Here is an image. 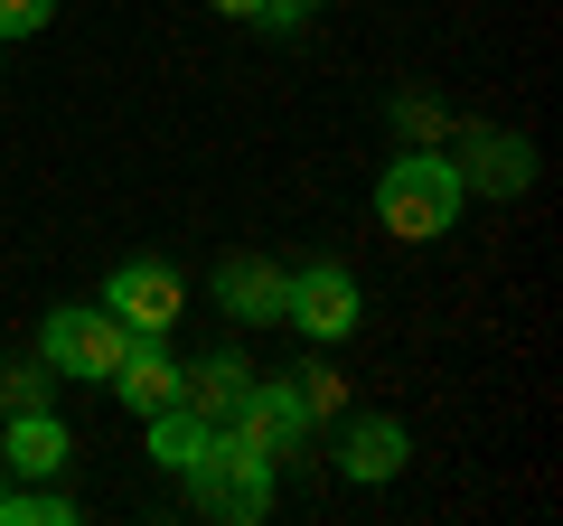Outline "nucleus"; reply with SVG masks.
Masks as SVG:
<instances>
[{
    "instance_id": "f257e3e1",
    "label": "nucleus",
    "mask_w": 563,
    "mask_h": 526,
    "mask_svg": "<svg viewBox=\"0 0 563 526\" xmlns=\"http://www.w3.org/2000/svg\"><path fill=\"white\" fill-rule=\"evenodd\" d=\"M461 169L442 161V151H404V161H385V179H376V217H385V235H404V244H432V235H451V217H461Z\"/></svg>"
},
{
    "instance_id": "f03ea898",
    "label": "nucleus",
    "mask_w": 563,
    "mask_h": 526,
    "mask_svg": "<svg viewBox=\"0 0 563 526\" xmlns=\"http://www.w3.org/2000/svg\"><path fill=\"white\" fill-rule=\"evenodd\" d=\"M188 489H198V507L207 517H225V526H254V517H273V461H263L254 442H235V432H207V451L179 470Z\"/></svg>"
},
{
    "instance_id": "7ed1b4c3",
    "label": "nucleus",
    "mask_w": 563,
    "mask_h": 526,
    "mask_svg": "<svg viewBox=\"0 0 563 526\" xmlns=\"http://www.w3.org/2000/svg\"><path fill=\"white\" fill-rule=\"evenodd\" d=\"M282 320L301 329V339H347V329L366 320V292L347 263H301V273H282Z\"/></svg>"
},
{
    "instance_id": "20e7f679",
    "label": "nucleus",
    "mask_w": 563,
    "mask_h": 526,
    "mask_svg": "<svg viewBox=\"0 0 563 526\" xmlns=\"http://www.w3.org/2000/svg\"><path fill=\"white\" fill-rule=\"evenodd\" d=\"M122 339H132V329H122L103 302H66V310H47V339H38V348H47L57 376L103 385V376H113V358H122Z\"/></svg>"
},
{
    "instance_id": "39448f33",
    "label": "nucleus",
    "mask_w": 563,
    "mask_h": 526,
    "mask_svg": "<svg viewBox=\"0 0 563 526\" xmlns=\"http://www.w3.org/2000/svg\"><path fill=\"white\" fill-rule=\"evenodd\" d=\"M103 310H113V320L132 329V339H169V320L188 310V283L169 273V263H151V254H141V263H122L113 283H103Z\"/></svg>"
},
{
    "instance_id": "423d86ee",
    "label": "nucleus",
    "mask_w": 563,
    "mask_h": 526,
    "mask_svg": "<svg viewBox=\"0 0 563 526\" xmlns=\"http://www.w3.org/2000/svg\"><path fill=\"white\" fill-rule=\"evenodd\" d=\"M225 432H235V442H254L263 461L301 451V432H310V405H301V385H291V376H254V385H244V405L225 414Z\"/></svg>"
},
{
    "instance_id": "0eeeda50",
    "label": "nucleus",
    "mask_w": 563,
    "mask_h": 526,
    "mask_svg": "<svg viewBox=\"0 0 563 526\" xmlns=\"http://www.w3.org/2000/svg\"><path fill=\"white\" fill-rule=\"evenodd\" d=\"M103 385H113L132 414H161V405H179V358H169L161 339H122V358H113Z\"/></svg>"
},
{
    "instance_id": "6e6552de",
    "label": "nucleus",
    "mask_w": 563,
    "mask_h": 526,
    "mask_svg": "<svg viewBox=\"0 0 563 526\" xmlns=\"http://www.w3.org/2000/svg\"><path fill=\"white\" fill-rule=\"evenodd\" d=\"M404 461H413V432H404V424H385V414L347 424V442H339V470H347V480H366V489H376V480H395Z\"/></svg>"
},
{
    "instance_id": "1a4fd4ad",
    "label": "nucleus",
    "mask_w": 563,
    "mask_h": 526,
    "mask_svg": "<svg viewBox=\"0 0 563 526\" xmlns=\"http://www.w3.org/2000/svg\"><path fill=\"white\" fill-rule=\"evenodd\" d=\"M0 461H10V470H29V480H57V470H66V424H57L47 405L10 414V442H0Z\"/></svg>"
},
{
    "instance_id": "9d476101",
    "label": "nucleus",
    "mask_w": 563,
    "mask_h": 526,
    "mask_svg": "<svg viewBox=\"0 0 563 526\" xmlns=\"http://www.w3.org/2000/svg\"><path fill=\"white\" fill-rule=\"evenodd\" d=\"M217 302L235 310V320H282V273L263 254H225L217 263Z\"/></svg>"
},
{
    "instance_id": "9b49d317",
    "label": "nucleus",
    "mask_w": 563,
    "mask_h": 526,
    "mask_svg": "<svg viewBox=\"0 0 563 526\" xmlns=\"http://www.w3.org/2000/svg\"><path fill=\"white\" fill-rule=\"evenodd\" d=\"M451 169H461V188L517 198V188L536 179V151H526V142H498V132H479V142H470V161H451Z\"/></svg>"
},
{
    "instance_id": "f8f14e48",
    "label": "nucleus",
    "mask_w": 563,
    "mask_h": 526,
    "mask_svg": "<svg viewBox=\"0 0 563 526\" xmlns=\"http://www.w3.org/2000/svg\"><path fill=\"white\" fill-rule=\"evenodd\" d=\"M244 385H254L244 358H207V366H179V405H198L207 424H225V414L244 405Z\"/></svg>"
},
{
    "instance_id": "ddd939ff",
    "label": "nucleus",
    "mask_w": 563,
    "mask_h": 526,
    "mask_svg": "<svg viewBox=\"0 0 563 526\" xmlns=\"http://www.w3.org/2000/svg\"><path fill=\"white\" fill-rule=\"evenodd\" d=\"M141 424H151V461H161V470H188L207 451V432H217L198 405H161V414H141Z\"/></svg>"
},
{
    "instance_id": "4468645a",
    "label": "nucleus",
    "mask_w": 563,
    "mask_h": 526,
    "mask_svg": "<svg viewBox=\"0 0 563 526\" xmlns=\"http://www.w3.org/2000/svg\"><path fill=\"white\" fill-rule=\"evenodd\" d=\"M66 489H29V498H0V526H66Z\"/></svg>"
},
{
    "instance_id": "2eb2a0df",
    "label": "nucleus",
    "mask_w": 563,
    "mask_h": 526,
    "mask_svg": "<svg viewBox=\"0 0 563 526\" xmlns=\"http://www.w3.org/2000/svg\"><path fill=\"white\" fill-rule=\"evenodd\" d=\"M291 385H301V405H310V424H329V414L347 405V376H339V366H301V376H291Z\"/></svg>"
},
{
    "instance_id": "dca6fc26",
    "label": "nucleus",
    "mask_w": 563,
    "mask_h": 526,
    "mask_svg": "<svg viewBox=\"0 0 563 526\" xmlns=\"http://www.w3.org/2000/svg\"><path fill=\"white\" fill-rule=\"evenodd\" d=\"M29 405H47V376L38 366H0V414H29Z\"/></svg>"
},
{
    "instance_id": "f3484780",
    "label": "nucleus",
    "mask_w": 563,
    "mask_h": 526,
    "mask_svg": "<svg viewBox=\"0 0 563 526\" xmlns=\"http://www.w3.org/2000/svg\"><path fill=\"white\" fill-rule=\"evenodd\" d=\"M57 20V0H0V39H38Z\"/></svg>"
},
{
    "instance_id": "a211bd4d",
    "label": "nucleus",
    "mask_w": 563,
    "mask_h": 526,
    "mask_svg": "<svg viewBox=\"0 0 563 526\" xmlns=\"http://www.w3.org/2000/svg\"><path fill=\"white\" fill-rule=\"evenodd\" d=\"M207 10H225V20H263V29H282V20H301L291 0H207Z\"/></svg>"
},
{
    "instance_id": "6ab92c4d",
    "label": "nucleus",
    "mask_w": 563,
    "mask_h": 526,
    "mask_svg": "<svg viewBox=\"0 0 563 526\" xmlns=\"http://www.w3.org/2000/svg\"><path fill=\"white\" fill-rule=\"evenodd\" d=\"M291 10H329V0H291Z\"/></svg>"
},
{
    "instance_id": "aec40b11",
    "label": "nucleus",
    "mask_w": 563,
    "mask_h": 526,
    "mask_svg": "<svg viewBox=\"0 0 563 526\" xmlns=\"http://www.w3.org/2000/svg\"><path fill=\"white\" fill-rule=\"evenodd\" d=\"M0 47H10V39H0Z\"/></svg>"
}]
</instances>
